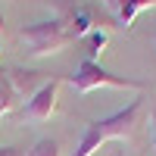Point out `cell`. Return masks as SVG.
Here are the masks:
<instances>
[{
    "mask_svg": "<svg viewBox=\"0 0 156 156\" xmlns=\"http://www.w3.org/2000/svg\"><path fill=\"white\" fill-rule=\"evenodd\" d=\"M103 144H106V140H103L97 122H87V125H84V131H81V140H78V147H75L72 156H94Z\"/></svg>",
    "mask_w": 156,
    "mask_h": 156,
    "instance_id": "ba28073f",
    "label": "cell"
},
{
    "mask_svg": "<svg viewBox=\"0 0 156 156\" xmlns=\"http://www.w3.org/2000/svg\"><path fill=\"white\" fill-rule=\"evenodd\" d=\"M0 34H3V12H0Z\"/></svg>",
    "mask_w": 156,
    "mask_h": 156,
    "instance_id": "9a60e30c",
    "label": "cell"
},
{
    "mask_svg": "<svg viewBox=\"0 0 156 156\" xmlns=\"http://www.w3.org/2000/svg\"><path fill=\"white\" fill-rule=\"evenodd\" d=\"M47 3H50V9H53V19L66 25V22L75 16V12H78L81 0H47Z\"/></svg>",
    "mask_w": 156,
    "mask_h": 156,
    "instance_id": "30bf717a",
    "label": "cell"
},
{
    "mask_svg": "<svg viewBox=\"0 0 156 156\" xmlns=\"http://www.w3.org/2000/svg\"><path fill=\"white\" fill-rule=\"evenodd\" d=\"M66 28H69V34L75 37V41H84V37L94 31V28H100V25H97V12H94V6L81 3V6H78V12L66 22Z\"/></svg>",
    "mask_w": 156,
    "mask_h": 156,
    "instance_id": "52a82bcc",
    "label": "cell"
},
{
    "mask_svg": "<svg viewBox=\"0 0 156 156\" xmlns=\"http://www.w3.org/2000/svg\"><path fill=\"white\" fill-rule=\"evenodd\" d=\"M6 78H9V84H12V90H16L19 97H25V100H31L37 90H41L50 78L44 75V72H34V69H6Z\"/></svg>",
    "mask_w": 156,
    "mask_h": 156,
    "instance_id": "8992f818",
    "label": "cell"
},
{
    "mask_svg": "<svg viewBox=\"0 0 156 156\" xmlns=\"http://www.w3.org/2000/svg\"><path fill=\"white\" fill-rule=\"evenodd\" d=\"M59 84H62V78H50L31 100H25V109H22L19 119L22 122H50V115L56 112V90H59Z\"/></svg>",
    "mask_w": 156,
    "mask_h": 156,
    "instance_id": "277c9868",
    "label": "cell"
},
{
    "mask_svg": "<svg viewBox=\"0 0 156 156\" xmlns=\"http://www.w3.org/2000/svg\"><path fill=\"white\" fill-rule=\"evenodd\" d=\"M19 41L25 47V53L31 59H41V56H56L62 53L69 44H75V37L69 34V28L56 19H41V22H31V25H22L19 31Z\"/></svg>",
    "mask_w": 156,
    "mask_h": 156,
    "instance_id": "6da1fadb",
    "label": "cell"
},
{
    "mask_svg": "<svg viewBox=\"0 0 156 156\" xmlns=\"http://www.w3.org/2000/svg\"><path fill=\"white\" fill-rule=\"evenodd\" d=\"M103 6L109 9V16L115 19V25H119L122 31H131L137 12L156 6V0H103Z\"/></svg>",
    "mask_w": 156,
    "mask_h": 156,
    "instance_id": "5b68a950",
    "label": "cell"
},
{
    "mask_svg": "<svg viewBox=\"0 0 156 156\" xmlns=\"http://www.w3.org/2000/svg\"><path fill=\"white\" fill-rule=\"evenodd\" d=\"M66 84L78 94H90L97 87H119V90H147V81L137 78H125V75H112L109 69H103L94 59H81L78 69L66 78Z\"/></svg>",
    "mask_w": 156,
    "mask_h": 156,
    "instance_id": "7a4b0ae2",
    "label": "cell"
},
{
    "mask_svg": "<svg viewBox=\"0 0 156 156\" xmlns=\"http://www.w3.org/2000/svg\"><path fill=\"white\" fill-rule=\"evenodd\" d=\"M28 156H59V140H56V137H41V140H34V147L28 150Z\"/></svg>",
    "mask_w": 156,
    "mask_h": 156,
    "instance_id": "7c38bea8",
    "label": "cell"
},
{
    "mask_svg": "<svg viewBox=\"0 0 156 156\" xmlns=\"http://www.w3.org/2000/svg\"><path fill=\"white\" fill-rule=\"evenodd\" d=\"M0 156H25L22 147H0Z\"/></svg>",
    "mask_w": 156,
    "mask_h": 156,
    "instance_id": "4fadbf2b",
    "label": "cell"
},
{
    "mask_svg": "<svg viewBox=\"0 0 156 156\" xmlns=\"http://www.w3.org/2000/svg\"><path fill=\"white\" fill-rule=\"evenodd\" d=\"M84 41H87V59L97 62V56L103 53V47H106V41H109V34L103 31V28H94V31L84 37Z\"/></svg>",
    "mask_w": 156,
    "mask_h": 156,
    "instance_id": "8fae6325",
    "label": "cell"
},
{
    "mask_svg": "<svg viewBox=\"0 0 156 156\" xmlns=\"http://www.w3.org/2000/svg\"><path fill=\"white\" fill-rule=\"evenodd\" d=\"M150 144H153V150H156V109H153V115H150Z\"/></svg>",
    "mask_w": 156,
    "mask_h": 156,
    "instance_id": "5bb4252c",
    "label": "cell"
},
{
    "mask_svg": "<svg viewBox=\"0 0 156 156\" xmlns=\"http://www.w3.org/2000/svg\"><path fill=\"white\" fill-rule=\"evenodd\" d=\"M140 119H144V103L131 100L125 109L106 115V119H94V122L100 128L103 140H131L134 131H137V125H140Z\"/></svg>",
    "mask_w": 156,
    "mask_h": 156,
    "instance_id": "3957f363",
    "label": "cell"
},
{
    "mask_svg": "<svg viewBox=\"0 0 156 156\" xmlns=\"http://www.w3.org/2000/svg\"><path fill=\"white\" fill-rule=\"evenodd\" d=\"M19 103V94L12 90L9 78H6V69H0V115H9Z\"/></svg>",
    "mask_w": 156,
    "mask_h": 156,
    "instance_id": "9c48e42d",
    "label": "cell"
}]
</instances>
